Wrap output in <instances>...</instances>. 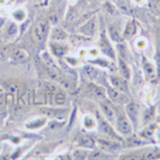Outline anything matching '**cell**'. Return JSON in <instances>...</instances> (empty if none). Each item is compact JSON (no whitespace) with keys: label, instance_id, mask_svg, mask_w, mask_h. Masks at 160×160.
Wrapping results in <instances>:
<instances>
[{"label":"cell","instance_id":"6da1fadb","mask_svg":"<svg viewBox=\"0 0 160 160\" xmlns=\"http://www.w3.org/2000/svg\"><path fill=\"white\" fill-rule=\"evenodd\" d=\"M114 129L120 136H130L132 132H135V129L132 127L131 122L128 118L127 113L124 111V106L116 105V119H114Z\"/></svg>","mask_w":160,"mask_h":160},{"label":"cell","instance_id":"7a4b0ae2","mask_svg":"<svg viewBox=\"0 0 160 160\" xmlns=\"http://www.w3.org/2000/svg\"><path fill=\"white\" fill-rule=\"evenodd\" d=\"M51 30V23L47 18H42L38 21L36 24L32 28V39L39 45V46H45L47 45L48 35Z\"/></svg>","mask_w":160,"mask_h":160},{"label":"cell","instance_id":"3957f363","mask_svg":"<svg viewBox=\"0 0 160 160\" xmlns=\"http://www.w3.org/2000/svg\"><path fill=\"white\" fill-rule=\"evenodd\" d=\"M95 143L96 148H99L100 151L107 153V154L118 152L123 147V142L122 141L114 140L112 137L104 136V135H101L100 137H95Z\"/></svg>","mask_w":160,"mask_h":160},{"label":"cell","instance_id":"277c9868","mask_svg":"<svg viewBox=\"0 0 160 160\" xmlns=\"http://www.w3.org/2000/svg\"><path fill=\"white\" fill-rule=\"evenodd\" d=\"M98 46L100 49V53H102L105 57L110 58L111 60L116 62L117 60V52H116V47L112 45V41L110 40L107 32H100V36H99V42H98Z\"/></svg>","mask_w":160,"mask_h":160},{"label":"cell","instance_id":"5b68a950","mask_svg":"<svg viewBox=\"0 0 160 160\" xmlns=\"http://www.w3.org/2000/svg\"><path fill=\"white\" fill-rule=\"evenodd\" d=\"M124 111H125L128 118L131 122L135 131L138 130L140 129V123H141V112H142L140 105L135 101H132V100H129L128 102L124 105Z\"/></svg>","mask_w":160,"mask_h":160},{"label":"cell","instance_id":"8992f818","mask_svg":"<svg viewBox=\"0 0 160 160\" xmlns=\"http://www.w3.org/2000/svg\"><path fill=\"white\" fill-rule=\"evenodd\" d=\"M40 112L41 114L46 116L48 119L51 118L53 120L62 122L69 117L70 111L68 108H63L62 106H41Z\"/></svg>","mask_w":160,"mask_h":160},{"label":"cell","instance_id":"52a82bcc","mask_svg":"<svg viewBox=\"0 0 160 160\" xmlns=\"http://www.w3.org/2000/svg\"><path fill=\"white\" fill-rule=\"evenodd\" d=\"M141 68H142V73H143L144 80L148 83L152 84V83L158 81L157 80V68H155L154 62L148 59L143 53L141 54Z\"/></svg>","mask_w":160,"mask_h":160},{"label":"cell","instance_id":"ba28073f","mask_svg":"<svg viewBox=\"0 0 160 160\" xmlns=\"http://www.w3.org/2000/svg\"><path fill=\"white\" fill-rule=\"evenodd\" d=\"M99 32V19L98 16H92L78 27V32L84 38H93Z\"/></svg>","mask_w":160,"mask_h":160},{"label":"cell","instance_id":"9c48e42d","mask_svg":"<svg viewBox=\"0 0 160 160\" xmlns=\"http://www.w3.org/2000/svg\"><path fill=\"white\" fill-rule=\"evenodd\" d=\"M99 105V110L101 114L104 116L106 119L108 120L111 124H113L114 127V119H116V104H113L112 101L106 96L104 99L98 101Z\"/></svg>","mask_w":160,"mask_h":160},{"label":"cell","instance_id":"30bf717a","mask_svg":"<svg viewBox=\"0 0 160 160\" xmlns=\"http://www.w3.org/2000/svg\"><path fill=\"white\" fill-rule=\"evenodd\" d=\"M47 49L57 59L64 58L70 52L68 42H63V41H47Z\"/></svg>","mask_w":160,"mask_h":160},{"label":"cell","instance_id":"8fae6325","mask_svg":"<svg viewBox=\"0 0 160 160\" xmlns=\"http://www.w3.org/2000/svg\"><path fill=\"white\" fill-rule=\"evenodd\" d=\"M158 105H148L144 110H142L141 112V123H140V129L151 124V123H154L155 119L158 118Z\"/></svg>","mask_w":160,"mask_h":160},{"label":"cell","instance_id":"7c38bea8","mask_svg":"<svg viewBox=\"0 0 160 160\" xmlns=\"http://www.w3.org/2000/svg\"><path fill=\"white\" fill-rule=\"evenodd\" d=\"M106 95H107V98L112 101L113 104L122 105V106H124V105L130 100L128 93L120 92V90L113 88V87H111V86H110L108 88H106Z\"/></svg>","mask_w":160,"mask_h":160},{"label":"cell","instance_id":"4fadbf2b","mask_svg":"<svg viewBox=\"0 0 160 160\" xmlns=\"http://www.w3.org/2000/svg\"><path fill=\"white\" fill-rule=\"evenodd\" d=\"M18 32H19L18 23H16L15 21H6L5 27L0 34V38L4 39V41L6 42H12L17 38Z\"/></svg>","mask_w":160,"mask_h":160},{"label":"cell","instance_id":"5bb4252c","mask_svg":"<svg viewBox=\"0 0 160 160\" xmlns=\"http://www.w3.org/2000/svg\"><path fill=\"white\" fill-rule=\"evenodd\" d=\"M84 90H86L87 95H88L90 99L96 100V101H99V100H101V99H104V98L107 96L106 95V88H104L102 86L95 83L94 81H92L90 83H88Z\"/></svg>","mask_w":160,"mask_h":160},{"label":"cell","instance_id":"9a60e30c","mask_svg":"<svg viewBox=\"0 0 160 160\" xmlns=\"http://www.w3.org/2000/svg\"><path fill=\"white\" fill-rule=\"evenodd\" d=\"M8 60L12 63V64H25L28 60H29V53L21 47H12V51L10 53L8 57Z\"/></svg>","mask_w":160,"mask_h":160},{"label":"cell","instance_id":"2e32d148","mask_svg":"<svg viewBox=\"0 0 160 160\" xmlns=\"http://www.w3.org/2000/svg\"><path fill=\"white\" fill-rule=\"evenodd\" d=\"M69 39H70V34L63 27H60V25H52L51 27L49 35H48V41H63V42H68Z\"/></svg>","mask_w":160,"mask_h":160},{"label":"cell","instance_id":"e0dca14e","mask_svg":"<svg viewBox=\"0 0 160 160\" xmlns=\"http://www.w3.org/2000/svg\"><path fill=\"white\" fill-rule=\"evenodd\" d=\"M108 82H110V86L111 87L129 94V81L125 80L123 76H120L119 73H112V75H110L108 76Z\"/></svg>","mask_w":160,"mask_h":160},{"label":"cell","instance_id":"ac0fdd59","mask_svg":"<svg viewBox=\"0 0 160 160\" xmlns=\"http://www.w3.org/2000/svg\"><path fill=\"white\" fill-rule=\"evenodd\" d=\"M75 144H76V147H82V148H87V149L96 148L95 137H93L87 132L78 134L76 136V140H75Z\"/></svg>","mask_w":160,"mask_h":160},{"label":"cell","instance_id":"d6986e66","mask_svg":"<svg viewBox=\"0 0 160 160\" xmlns=\"http://www.w3.org/2000/svg\"><path fill=\"white\" fill-rule=\"evenodd\" d=\"M48 124V118L46 116L41 114L38 117H34L30 118L28 122H25L24 124V128L27 130H32V131H36V130H41L42 128H45Z\"/></svg>","mask_w":160,"mask_h":160},{"label":"cell","instance_id":"ffe728a7","mask_svg":"<svg viewBox=\"0 0 160 160\" xmlns=\"http://www.w3.org/2000/svg\"><path fill=\"white\" fill-rule=\"evenodd\" d=\"M137 32H138V25L135 19H129L125 23L124 29L122 30V35H123V40L124 41H130L132 40L136 36Z\"/></svg>","mask_w":160,"mask_h":160},{"label":"cell","instance_id":"44dd1931","mask_svg":"<svg viewBox=\"0 0 160 160\" xmlns=\"http://www.w3.org/2000/svg\"><path fill=\"white\" fill-rule=\"evenodd\" d=\"M116 62H117V70H118L120 76H123L128 81L131 80V68L129 65V62L124 60L123 58H119V57H117Z\"/></svg>","mask_w":160,"mask_h":160},{"label":"cell","instance_id":"7402d4cb","mask_svg":"<svg viewBox=\"0 0 160 160\" xmlns=\"http://www.w3.org/2000/svg\"><path fill=\"white\" fill-rule=\"evenodd\" d=\"M82 128L86 131H93L98 128V119L95 114L93 113H86L82 117Z\"/></svg>","mask_w":160,"mask_h":160},{"label":"cell","instance_id":"603a6c76","mask_svg":"<svg viewBox=\"0 0 160 160\" xmlns=\"http://www.w3.org/2000/svg\"><path fill=\"white\" fill-rule=\"evenodd\" d=\"M158 128V124L154 122V123H151V124H148V125H146L143 128H141V130L138 131V135L144 138V140H147V141H149L151 142V140L154 138V134H155V130Z\"/></svg>","mask_w":160,"mask_h":160},{"label":"cell","instance_id":"cb8c5ba5","mask_svg":"<svg viewBox=\"0 0 160 160\" xmlns=\"http://www.w3.org/2000/svg\"><path fill=\"white\" fill-rule=\"evenodd\" d=\"M106 32H107L110 40L112 41V42H114V43H119L122 41H124L123 40V35H122V29H120L119 27L114 25V24L110 25Z\"/></svg>","mask_w":160,"mask_h":160},{"label":"cell","instance_id":"d4e9b609","mask_svg":"<svg viewBox=\"0 0 160 160\" xmlns=\"http://www.w3.org/2000/svg\"><path fill=\"white\" fill-rule=\"evenodd\" d=\"M40 59L46 68H57V66H58L57 58H54V57L52 56V54H51V52H49L48 49H43V51H41Z\"/></svg>","mask_w":160,"mask_h":160},{"label":"cell","instance_id":"484cf974","mask_svg":"<svg viewBox=\"0 0 160 160\" xmlns=\"http://www.w3.org/2000/svg\"><path fill=\"white\" fill-rule=\"evenodd\" d=\"M27 16H28V11L24 8H22V6H18V8H15V10L11 12V18H12V21H15V22L18 24L23 23L24 21L27 19Z\"/></svg>","mask_w":160,"mask_h":160},{"label":"cell","instance_id":"4316f807","mask_svg":"<svg viewBox=\"0 0 160 160\" xmlns=\"http://www.w3.org/2000/svg\"><path fill=\"white\" fill-rule=\"evenodd\" d=\"M66 100L68 98H66L65 90L62 87H59L53 95V106H64L66 104Z\"/></svg>","mask_w":160,"mask_h":160},{"label":"cell","instance_id":"83f0119b","mask_svg":"<svg viewBox=\"0 0 160 160\" xmlns=\"http://www.w3.org/2000/svg\"><path fill=\"white\" fill-rule=\"evenodd\" d=\"M47 19L49 21L51 25H59L62 19H63V12L59 11V8H54L49 12L47 16Z\"/></svg>","mask_w":160,"mask_h":160},{"label":"cell","instance_id":"f1b7e54d","mask_svg":"<svg viewBox=\"0 0 160 160\" xmlns=\"http://www.w3.org/2000/svg\"><path fill=\"white\" fill-rule=\"evenodd\" d=\"M92 149H87V148H82V147H76L71 153V158L72 159H88L89 152Z\"/></svg>","mask_w":160,"mask_h":160},{"label":"cell","instance_id":"f546056e","mask_svg":"<svg viewBox=\"0 0 160 160\" xmlns=\"http://www.w3.org/2000/svg\"><path fill=\"white\" fill-rule=\"evenodd\" d=\"M89 63L92 65H95V66H99L100 69H111V62L105 59V58H92L89 60Z\"/></svg>","mask_w":160,"mask_h":160},{"label":"cell","instance_id":"4dcf8cb0","mask_svg":"<svg viewBox=\"0 0 160 160\" xmlns=\"http://www.w3.org/2000/svg\"><path fill=\"white\" fill-rule=\"evenodd\" d=\"M84 70H86V75L88 76V78L90 81H94L95 82L96 78H98V76H99V73H100V70L99 69H95V68H93V65H87V66H84Z\"/></svg>","mask_w":160,"mask_h":160},{"label":"cell","instance_id":"1f68e13d","mask_svg":"<svg viewBox=\"0 0 160 160\" xmlns=\"http://www.w3.org/2000/svg\"><path fill=\"white\" fill-rule=\"evenodd\" d=\"M143 99L144 101H146V104L147 105H151L153 101V98H154V94H155V92H154V88H153L152 86H148V87H146L143 89Z\"/></svg>","mask_w":160,"mask_h":160},{"label":"cell","instance_id":"d6a6232c","mask_svg":"<svg viewBox=\"0 0 160 160\" xmlns=\"http://www.w3.org/2000/svg\"><path fill=\"white\" fill-rule=\"evenodd\" d=\"M134 45H135V48H136L137 51H144L147 46H148V40L143 38V36H141V38H137L135 42H134Z\"/></svg>","mask_w":160,"mask_h":160},{"label":"cell","instance_id":"836d02e7","mask_svg":"<svg viewBox=\"0 0 160 160\" xmlns=\"http://www.w3.org/2000/svg\"><path fill=\"white\" fill-rule=\"evenodd\" d=\"M154 64L157 68V80L160 81V49H157L154 54Z\"/></svg>","mask_w":160,"mask_h":160},{"label":"cell","instance_id":"e575fe53","mask_svg":"<svg viewBox=\"0 0 160 160\" xmlns=\"http://www.w3.org/2000/svg\"><path fill=\"white\" fill-rule=\"evenodd\" d=\"M149 8L155 15L160 16V0H149Z\"/></svg>","mask_w":160,"mask_h":160},{"label":"cell","instance_id":"d590c367","mask_svg":"<svg viewBox=\"0 0 160 160\" xmlns=\"http://www.w3.org/2000/svg\"><path fill=\"white\" fill-rule=\"evenodd\" d=\"M64 60L68 63L69 65H71V66H77V65L80 64V58H76V57H71L70 54H66L64 57Z\"/></svg>","mask_w":160,"mask_h":160},{"label":"cell","instance_id":"8d00e7d4","mask_svg":"<svg viewBox=\"0 0 160 160\" xmlns=\"http://www.w3.org/2000/svg\"><path fill=\"white\" fill-rule=\"evenodd\" d=\"M6 104V92L0 88V106H4Z\"/></svg>","mask_w":160,"mask_h":160},{"label":"cell","instance_id":"74e56055","mask_svg":"<svg viewBox=\"0 0 160 160\" xmlns=\"http://www.w3.org/2000/svg\"><path fill=\"white\" fill-rule=\"evenodd\" d=\"M99 53H100V49L99 48H92V49H89L88 52H87V54L89 57H93V58L99 57Z\"/></svg>","mask_w":160,"mask_h":160},{"label":"cell","instance_id":"f35d334b","mask_svg":"<svg viewBox=\"0 0 160 160\" xmlns=\"http://www.w3.org/2000/svg\"><path fill=\"white\" fill-rule=\"evenodd\" d=\"M153 141H154L157 144H160V125L159 124H158V128H157V130H155V134H154Z\"/></svg>","mask_w":160,"mask_h":160},{"label":"cell","instance_id":"ab89813d","mask_svg":"<svg viewBox=\"0 0 160 160\" xmlns=\"http://www.w3.org/2000/svg\"><path fill=\"white\" fill-rule=\"evenodd\" d=\"M155 40H157V43H158V49H160V25L159 28L157 29V32H155Z\"/></svg>","mask_w":160,"mask_h":160},{"label":"cell","instance_id":"60d3db41","mask_svg":"<svg viewBox=\"0 0 160 160\" xmlns=\"http://www.w3.org/2000/svg\"><path fill=\"white\" fill-rule=\"evenodd\" d=\"M6 18L5 17H0V34L2 32V29H4V27H5V23H6Z\"/></svg>","mask_w":160,"mask_h":160},{"label":"cell","instance_id":"b9f144b4","mask_svg":"<svg viewBox=\"0 0 160 160\" xmlns=\"http://www.w3.org/2000/svg\"><path fill=\"white\" fill-rule=\"evenodd\" d=\"M28 0H15V2H16V5L18 6H21V5H23L24 2H27Z\"/></svg>","mask_w":160,"mask_h":160},{"label":"cell","instance_id":"7bdbcfd3","mask_svg":"<svg viewBox=\"0 0 160 160\" xmlns=\"http://www.w3.org/2000/svg\"><path fill=\"white\" fill-rule=\"evenodd\" d=\"M144 1H146V0H134V2L137 4V5H142Z\"/></svg>","mask_w":160,"mask_h":160},{"label":"cell","instance_id":"ee69618b","mask_svg":"<svg viewBox=\"0 0 160 160\" xmlns=\"http://www.w3.org/2000/svg\"><path fill=\"white\" fill-rule=\"evenodd\" d=\"M6 4H8V0H0V6L6 5Z\"/></svg>","mask_w":160,"mask_h":160},{"label":"cell","instance_id":"f6af8a7d","mask_svg":"<svg viewBox=\"0 0 160 160\" xmlns=\"http://www.w3.org/2000/svg\"><path fill=\"white\" fill-rule=\"evenodd\" d=\"M158 114L160 116V104L158 105Z\"/></svg>","mask_w":160,"mask_h":160},{"label":"cell","instance_id":"bcb514c9","mask_svg":"<svg viewBox=\"0 0 160 160\" xmlns=\"http://www.w3.org/2000/svg\"><path fill=\"white\" fill-rule=\"evenodd\" d=\"M48 1H49V0H43V2H45V4H48Z\"/></svg>","mask_w":160,"mask_h":160}]
</instances>
